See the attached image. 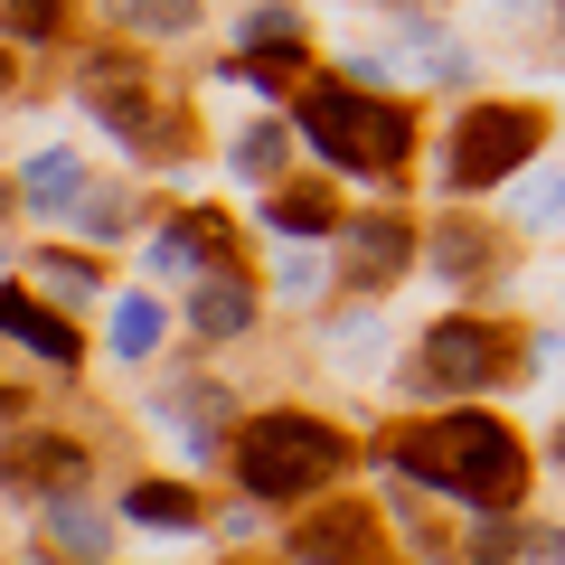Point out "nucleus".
<instances>
[{
    "instance_id": "1",
    "label": "nucleus",
    "mask_w": 565,
    "mask_h": 565,
    "mask_svg": "<svg viewBox=\"0 0 565 565\" xmlns=\"http://www.w3.org/2000/svg\"><path fill=\"white\" fill-rule=\"evenodd\" d=\"M396 462L415 471L424 490H452L462 509H519V490H527V462H519V444H509V424L500 415H444L434 434H415V444H396Z\"/></svg>"
},
{
    "instance_id": "2",
    "label": "nucleus",
    "mask_w": 565,
    "mask_h": 565,
    "mask_svg": "<svg viewBox=\"0 0 565 565\" xmlns=\"http://www.w3.org/2000/svg\"><path fill=\"white\" fill-rule=\"evenodd\" d=\"M349 462V444L330 434L321 415H255L236 444V481L255 500H302V490H330Z\"/></svg>"
},
{
    "instance_id": "3",
    "label": "nucleus",
    "mask_w": 565,
    "mask_h": 565,
    "mask_svg": "<svg viewBox=\"0 0 565 565\" xmlns=\"http://www.w3.org/2000/svg\"><path fill=\"white\" fill-rule=\"evenodd\" d=\"M302 132L321 141L340 170H396L405 141H415L396 104H367L359 85H321V95H302Z\"/></svg>"
},
{
    "instance_id": "4",
    "label": "nucleus",
    "mask_w": 565,
    "mask_h": 565,
    "mask_svg": "<svg viewBox=\"0 0 565 565\" xmlns=\"http://www.w3.org/2000/svg\"><path fill=\"white\" fill-rule=\"evenodd\" d=\"M537 151V114L527 104H471L452 114V141H444V189H490Z\"/></svg>"
},
{
    "instance_id": "5",
    "label": "nucleus",
    "mask_w": 565,
    "mask_h": 565,
    "mask_svg": "<svg viewBox=\"0 0 565 565\" xmlns=\"http://www.w3.org/2000/svg\"><path fill=\"white\" fill-rule=\"evenodd\" d=\"M424 386H444V396H481V386L509 377V340L490 321H444V330H424Z\"/></svg>"
},
{
    "instance_id": "6",
    "label": "nucleus",
    "mask_w": 565,
    "mask_h": 565,
    "mask_svg": "<svg viewBox=\"0 0 565 565\" xmlns=\"http://www.w3.org/2000/svg\"><path fill=\"white\" fill-rule=\"evenodd\" d=\"M405 255H415V226L405 217H359L349 245H340V274L359 282V292H386V282L405 274Z\"/></svg>"
},
{
    "instance_id": "7",
    "label": "nucleus",
    "mask_w": 565,
    "mask_h": 565,
    "mask_svg": "<svg viewBox=\"0 0 565 565\" xmlns=\"http://www.w3.org/2000/svg\"><path fill=\"white\" fill-rule=\"evenodd\" d=\"M217 264H236V226L226 217H170L151 236V274H217Z\"/></svg>"
},
{
    "instance_id": "8",
    "label": "nucleus",
    "mask_w": 565,
    "mask_h": 565,
    "mask_svg": "<svg viewBox=\"0 0 565 565\" xmlns=\"http://www.w3.org/2000/svg\"><path fill=\"white\" fill-rule=\"evenodd\" d=\"M0 340H20V349H39L47 367H76V330H66L57 311L39 302V292H20V282H0Z\"/></svg>"
},
{
    "instance_id": "9",
    "label": "nucleus",
    "mask_w": 565,
    "mask_h": 565,
    "mask_svg": "<svg viewBox=\"0 0 565 565\" xmlns=\"http://www.w3.org/2000/svg\"><path fill=\"white\" fill-rule=\"evenodd\" d=\"M245 321H255V282H245L236 264H226V274H207L199 292H189V330H199V340H236Z\"/></svg>"
},
{
    "instance_id": "10",
    "label": "nucleus",
    "mask_w": 565,
    "mask_h": 565,
    "mask_svg": "<svg viewBox=\"0 0 565 565\" xmlns=\"http://www.w3.org/2000/svg\"><path fill=\"white\" fill-rule=\"evenodd\" d=\"M85 161L76 151H39V161L20 170V207H39V217H76V199H85Z\"/></svg>"
},
{
    "instance_id": "11",
    "label": "nucleus",
    "mask_w": 565,
    "mask_h": 565,
    "mask_svg": "<svg viewBox=\"0 0 565 565\" xmlns=\"http://www.w3.org/2000/svg\"><path fill=\"white\" fill-rule=\"evenodd\" d=\"M292 546H302V556H367V546H377V519H367V509H321V519L292 527Z\"/></svg>"
},
{
    "instance_id": "12",
    "label": "nucleus",
    "mask_w": 565,
    "mask_h": 565,
    "mask_svg": "<svg viewBox=\"0 0 565 565\" xmlns=\"http://www.w3.org/2000/svg\"><path fill=\"white\" fill-rule=\"evenodd\" d=\"M122 519H141V527H199V500H189L180 481H132V490H122Z\"/></svg>"
},
{
    "instance_id": "13",
    "label": "nucleus",
    "mask_w": 565,
    "mask_h": 565,
    "mask_svg": "<svg viewBox=\"0 0 565 565\" xmlns=\"http://www.w3.org/2000/svg\"><path fill=\"white\" fill-rule=\"evenodd\" d=\"M114 29H132V39H189L199 0H114Z\"/></svg>"
},
{
    "instance_id": "14",
    "label": "nucleus",
    "mask_w": 565,
    "mask_h": 565,
    "mask_svg": "<svg viewBox=\"0 0 565 565\" xmlns=\"http://www.w3.org/2000/svg\"><path fill=\"white\" fill-rule=\"evenodd\" d=\"M245 57L255 66H292L302 57V20H292V10H255V20H245Z\"/></svg>"
},
{
    "instance_id": "15",
    "label": "nucleus",
    "mask_w": 565,
    "mask_h": 565,
    "mask_svg": "<svg viewBox=\"0 0 565 565\" xmlns=\"http://www.w3.org/2000/svg\"><path fill=\"white\" fill-rule=\"evenodd\" d=\"M10 481H57V490H76V481H85V452H76V444H20V452H10Z\"/></svg>"
},
{
    "instance_id": "16",
    "label": "nucleus",
    "mask_w": 565,
    "mask_h": 565,
    "mask_svg": "<svg viewBox=\"0 0 565 565\" xmlns=\"http://www.w3.org/2000/svg\"><path fill=\"white\" fill-rule=\"evenodd\" d=\"M114 349L122 359H151V349H161V302H151V292H122L114 302Z\"/></svg>"
},
{
    "instance_id": "17",
    "label": "nucleus",
    "mask_w": 565,
    "mask_h": 565,
    "mask_svg": "<svg viewBox=\"0 0 565 565\" xmlns=\"http://www.w3.org/2000/svg\"><path fill=\"white\" fill-rule=\"evenodd\" d=\"M47 537L76 546V556H104V537H114V527H104L85 500H66V490H57V500H47Z\"/></svg>"
},
{
    "instance_id": "18",
    "label": "nucleus",
    "mask_w": 565,
    "mask_h": 565,
    "mask_svg": "<svg viewBox=\"0 0 565 565\" xmlns=\"http://www.w3.org/2000/svg\"><path fill=\"white\" fill-rule=\"evenodd\" d=\"M66 29V0H0V39H29V47H47Z\"/></svg>"
},
{
    "instance_id": "19",
    "label": "nucleus",
    "mask_w": 565,
    "mask_h": 565,
    "mask_svg": "<svg viewBox=\"0 0 565 565\" xmlns=\"http://www.w3.org/2000/svg\"><path fill=\"white\" fill-rule=\"evenodd\" d=\"M434 264H444V274H490V236H481V226H452L444 217V236H434Z\"/></svg>"
},
{
    "instance_id": "20",
    "label": "nucleus",
    "mask_w": 565,
    "mask_h": 565,
    "mask_svg": "<svg viewBox=\"0 0 565 565\" xmlns=\"http://www.w3.org/2000/svg\"><path fill=\"white\" fill-rule=\"evenodd\" d=\"M330 217H340V207H330L321 189H282V199H274V226H282V236H321Z\"/></svg>"
},
{
    "instance_id": "21",
    "label": "nucleus",
    "mask_w": 565,
    "mask_h": 565,
    "mask_svg": "<svg viewBox=\"0 0 565 565\" xmlns=\"http://www.w3.org/2000/svg\"><path fill=\"white\" fill-rule=\"evenodd\" d=\"M282 141H292L282 122H255V132L236 141V170H245V180H274V170H282Z\"/></svg>"
},
{
    "instance_id": "22",
    "label": "nucleus",
    "mask_w": 565,
    "mask_h": 565,
    "mask_svg": "<svg viewBox=\"0 0 565 565\" xmlns=\"http://www.w3.org/2000/svg\"><path fill=\"white\" fill-rule=\"evenodd\" d=\"M39 264H47V274H39L47 292H76V302L95 292V264H76V255H39Z\"/></svg>"
},
{
    "instance_id": "23",
    "label": "nucleus",
    "mask_w": 565,
    "mask_h": 565,
    "mask_svg": "<svg viewBox=\"0 0 565 565\" xmlns=\"http://www.w3.org/2000/svg\"><path fill=\"white\" fill-rule=\"evenodd\" d=\"M565 217V180H537V199H527V226H556Z\"/></svg>"
},
{
    "instance_id": "24",
    "label": "nucleus",
    "mask_w": 565,
    "mask_h": 565,
    "mask_svg": "<svg viewBox=\"0 0 565 565\" xmlns=\"http://www.w3.org/2000/svg\"><path fill=\"white\" fill-rule=\"evenodd\" d=\"M0 217H10V189H0Z\"/></svg>"
},
{
    "instance_id": "25",
    "label": "nucleus",
    "mask_w": 565,
    "mask_h": 565,
    "mask_svg": "<svg viewBox=\"0 0 565 565\" xmlns=\"http://www.w3.org/2000/svg\"><path fill=\"white\" fill-rule=\"evenodd\" d=\"M556 452H565V444H556Z\"/></svg>"
}]
</instances>
